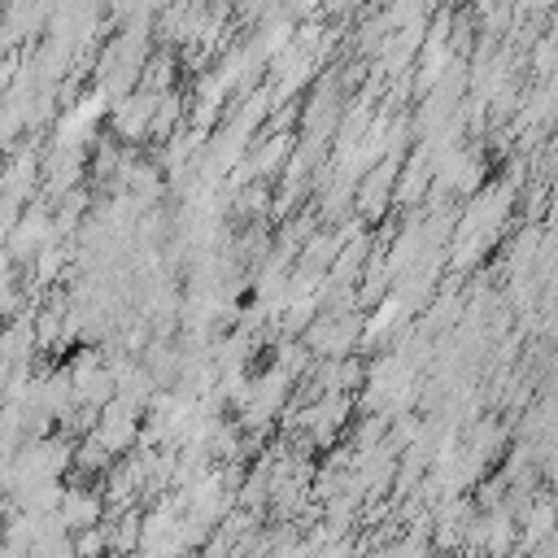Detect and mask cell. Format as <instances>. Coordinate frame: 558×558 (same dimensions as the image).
I'll return each instance as SVG.
<instances>
[{
	"instance_id": "cell-4",
	"label": "cell",
	"mask_w": 558,
	"mask_h": 558,
	"mask_svg": "<svg viewBox=\"0 0 558 558\" xmlns=\"http://www.w3.org/2000/svg\"><path fill=\"white\" fill-rule=\"evenodd\" d=\"M445 4H458V0H445Z\"/></svg>"
},
{
	"instance_id": "cell-2",
	"label": "cell",
	"mask_w": 558,
	"mask_h": 558,
	"mask_svg": "<svg viewBox=\"0 0 558 558\" xmlns=\"http://www.w3.org/2000/svg\"><path fill=\"white\" fill-rule=\"evenodd\" d=\"M157 105H161V92H135L126 96L118 109H113V122L126 140H140L144 131H153V118H157Z\"/></svg>"
},
{
	"instance_id": "cell-3",
	"label": "cell",
	"mask_w": 558,
	"mask_h": 558,
	"mask_svg": "<svg viewBox=\"0 0 558 558\" xmlns=\"http://www.w3.org/2000/svg\"><path fill=\"white\" fill-rule=\"evenodd\" d=\"M70 541H74V558H100V554H109V536H105V523H96V527H83V532H74Z\"/></svg>"
},
{
	"instance_id": "cell-1",
	"label": "cell",
	"mask_w": 558,
	"mask_h": 558,
	"mask_svg": "<svg viewBox=\"0 0 558 558\" xmlns=\"http://www.w3.org/2000/svg\"><path fill=\"white\" fill-rule=\"evenodd\" d=\"M57 519H61V523H65V532L74 536V532H83V527L105 523V501H100V493L65 488V497H61V506H57Z\"/></svg>"
}]
</instances>
